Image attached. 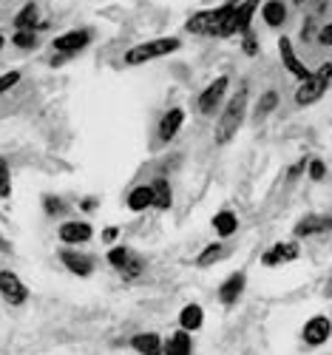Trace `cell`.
<instances>
[{
	"label": "cell",
	"instance_id": "obj_1",
	"mask_svg": "<svg viewBox=\"0 0 332 355\" xmlns=\"http://www.w3.org/2000/svg\"><path fill=\"white\" fill-rule=\"evenodd\" d=\"M233 9H236V0H227L225 6H216V9H202L188 17L185 32L204 35V37H233Z\"/></svg>",
	"mask_w": 332,
	"mask_h": 355
},
{
	"label": "cell",
	"instance_id": "obj_2",
	"mask_svg": "<svg viewBox=\"0 0 332 355\" xmlns=\"http://www.w3.org/2000/svg\"><path fill=\"white\" fill-rule=\"evenodd\" d=\"M247 100H250V88L241 85L238 92H233V97L225 103V111H222L219 123H216V131H213L216 145H227L238 134L241 123H245V116H247Z\"/></svg>",
	"mask_w": 332,
	"mask_h": 355
},
{
	"label": "cell",
	"instance_id": "obj_3",
	"mask_svg": "<svg viewBox=\"0 0 332 355\" xmlns=\"http://www.w3.org/2000/svg\"><path fill=\"white\" fill-rule=\"evenodd\" d=\"M182 49V40L179 37H157V40H145L139 46H131L125 51V66H142V63H150V60H162V57L173 54Z\"/></svg>",
	"mask_w": 332,
	"mask_h": 355
},
{
	"label": "cell",
	"instance_id": "obj_4",
	"mask_svg": "<svg viewBox=\"0 0 332 355\" xmlns=\"http://www.w3.org/2000/svg\"><path fill=\"white\" fill-rule=\"evenodd\" d=\"M329 85H332V63H324V66H318L304 83L295 88V103H298L301 108L318 103V100L326 94Z\"/></svg>",
	"mask_w": 332,
	"mask_h": 355
},
{
	"label": "cell",
	"instance_id": "obj_5",
	"mask_svg": "<svg viewBox=\"0 0 332 355\" xmlns=\"http://www.w3.org/2000/svg\"><path fill=\"white\" fill-rule=\"evenodd\" d=\"M227 88H230V77H227V74L216 77L213 83H207V85L202 88V94L196 97V111H199L202 116H210V114H213V111L225 103Z\"/></svg>",
	"mask_w": 332,
	"mask_h": 355
},
{
	"label": "cell",
	"instance_id": "obj_6",
	"mask_svg": "<svg viewBox=\"0 0 332 355\" xmlns=\"http://www.w3.org/2000/svg\"><path fill=\"white\" fill-rule=\"evenodd\" d=\"M91 43H94V32H91V28H71V32H63V35H57L51 40V46H54L57 54H69V57L80 54L82 49H88Z\"/></svg>",
	"mask_w": 332,
	"mask_h": 355
},
{
	"label": "cell",
	"instance_id": "obj_7",
	"mask_svg": "<svg viewBox=\"0 0 332 355\" xmlns=\"http://www.w3.org/2000/svg\"><path fill=\"white\" fill-rule=\"evenodd\" d=\"M182 125H185V108H179V105L168 108L157 123V148L173 142L179 137V131H182Z\"/></svg>",
	"mask_w": 332,
	"mask_h": 355
},
{
	"label": "cell",
	"instance_id": "obj_8",
	"mask_svg": "<svg viewBox=\"0 0 332 355\" xmlns=\"http://www.w3.org/2000/svg\"><path fill=\"white\" fill-rule=\"evenodd\" d=\"M0 295H3L6 304L23 307L28 302V287L23 284V279L15 270H0Z\"/></svg>",
	"mask_w": 332,
	"mask_h": 355
},
{
	"label": "cell",
	"instance_id": "obj_9",
	"mask_svg": "<svg viewBox=\"0 0 332 355\" xmlns=\"http://www.w3.org/2000/svg\"><path fill=\"white\" fill-rule=\"evenodd\" d=\"M321 233H332V216L329 214H307L292 227L295 239H310V236H321Z\"/></svg>",
	"mask_w": 332,
	"mask_h": 355
},
{
	"label": "cell",
	"instance_id": "obj_10",
	"mask_svg": "<svg viewBox=\"0 0 332 355\" xmlns=\"http://www.w3.org/2000/svg\"><path fill=\"white\" fill-rule=\"evenodd\" d=\"M279 57H281V63H284V69L298 80V83H304L313 71L304 66V63H301V57L295 54V49H292V40L287 37V35H281L279 37Z\"/></svg>",
	"mask_w": 332,
	"mask_h": 355
},
{
	"label": "cell",
	"instance_id": "obj_11",
	"mask_svg": "<svg viewBox=\"0 0 332 355\" xmlns=\"http://www.w3.org/2000/svg\"><path fill=\"white\" fill-rule=\"evenodd\" d=\"M329 336H332V321L326 315H313L301 327V338H304L307 347H321L329 341Z\"/></svg>",
	"mask_w": 332,
	"mask_h": 355
},
{
	"label": "cell",
	"instance_id": "obj_12",
	"mask_svg": "<svg viewBox=\"0 0 332 355\" xmlns=\"http://www.w3.org/2000/svg\"><path fill=\"white\" fill-rule=\"evenodd\" d=\"M57 236H60V242H63V245H85V242L94 236V227H91V222L71 219V222L60 225Z\"/></svg>",
	"mask_w": 332,
	"mask_h": 355
},
{
	"label": "cell",
	"instance_id": "obj_13",
	"mask_svg": "<svg viewBox=\"0 0 332 355\" xmlns=\"http://www.w3.org/2000/svg\"><path fill=\"white\" fill-rule=\"evenodd\" d=\"M259 9H261L259 0H236V9H233V35L250 32V23H253V17H256Z\"/></svg>",
	"mask_w": 332,
	"mask_h": 355
},
{
	"label": "cell",
	"instance_id": "obj_14",
	"mask_svg": "<svg viewBox=\"0 0 332 355\" xmlns=\"http://www.w3.org/2000/svg\"><path fill=\"white\" fill-rule=\"evenodd\" d=\"M60 261H63V268L80 279H88L94 276V259L85 256V253H77V250H63L60 253Z\"/></svg>",
	"mask_w": 332,
	"mask_h": 355
},
{
	"label": "cell",
	"instance_id": "obj_15",
	"mask_svg": "<svg viewBox=\"0 0 332 355\" xmlns=\"http://www.w3.org/2000/svg\"><path fill=\"white\" fill-rule=\"evenodd\" d=\"M298 259V245L295 242H279L270 250L261 253V264L264 268H279V264H287V261H295Z\"/></svg>",
	"mask_w": 332,
	"mask_h": 355
},
{
	"label": "cell",
	"instance_id": "obj_16",
	"mask_svg": "<svg viewBox=\"0 0 332 355\" xmlns=\"http://www.w3.org/2000/svg\"><path fill=\"white\" fill-rule=\"evenodd\" d=\"M245 287H247V276H245V273H241V270L230 273V276L225 279V284L219 287V302H222V304H227V307H233V304L241 299V293H245Z\"/></svg>",
	"mask_w": 332,
	"mask_h": 355
},
{
	"label": "cell",
	"instance_id": "obj_17",
	"mask_svg": "<svg viewBox=\"0 0 332 355\" xmlns=\"http://www.w3.org/2000/svg\"><path fill=\"white\" fill-rule=\"evenodd\" d=\"M15 28H28V32H40L46 28V23L40 20V9L35 0H28V3L15 15Z\"/></svg>",
	"mask_w": 332,
	"mask_h": 355
},
{
	"label": "cell",
	"instance_id": "obj_18",
	"mask_svg": "<svg viewBox=\"0 0 332 355\" xmlns=\"http://www.w3.org/2000/svg\"><path fill=\"white\" fill-rule=\"evenodd\" d=\"M261 17L270 28H281L287 23V6H284V0H267V3H261Z\"/></svg>",
	"mask_w": 332,
	"mask_h": 355
},
{
	"label": "cell",
	"instance_id": "obj_19",
	"mask_svg": "<svg viewBox=\"0 0 332 355\" xmlns=\"http://www.w3.org/2000/svg\"><path fill=\"white\" fill-rule=\"evenodd\" d=\"M179 327L188 330V333H196L204 327V310L202 304H185L179 310Z\"/></svg>",
	"mask_w": 332,
	"mask_h": 355
},
{
	"label": "cell",
	"instance_id": "obj_20",
	"mask_svg": "<svg viewBox=\"0 0 332 355\" xmlns=\"http://www.w3.org/2000/svg\"><path fill=\"white\" fill-rule=\"evenodd\" d=\"M162 352H168V355H191V352H193V338H191V333L179 327V330L162 344Z\"/></svg>",
	"mask_w": 332,
	"mask_h": 355
},
{
	"label": "cell",
	"instance_id": "obj_21",
	"mask_svg": "<svg viewBox=\"0 0 332 355\" xmlns=\"http://www.w3.org/2000/svg\"><path fill=\"white\" fill-rule=\"evenodd\" d=\"M128 208L134 214H142L148 208H154V188L150 185H137L131 193H128Z\"/></svg>",
	"mask_w": 332,
	"mask_h": 355
},
{
	"label": "cell",
	"instance_id": "obj_22",
	"mask_svg": "<svg viewBox=\"0 0 332 355\" xmlns=\"http://www.w3.org/2000/svg\"><path fill=\"white\" fill-rule=\"evenodd\" d=\"M131 347L142 355H157V352H162V338L157 333H137L131 338Z\"/></svg>",
	"mask_w": 332,
	"mask_h": 355
},
{
	"label": "cell",
	"instance_id": "obj_23",
	"mask_svg": "<svg viewBox=\"0 0 332 355\" xmlns=\"http://www.w3.org/2000/svg\"><path fill=\"white\" fill-rule=\"evenodd\" d=\"M150 188H154V208L157 211H168L173 205V191H171V182L165 180V176H159V180L150 182Z\"/></svg>",
	"mask_w": 332,
	"mask_h": 355
},
{
	"label": "cell",
	"instance_id": "obj_24",
	"mask_svg": "<svg viewBox=\"0 0 332 355\" xmlns=\"http://www.w3.org/2000/svg\"><path fill=\"white\" fill-rule=\"evenodd\" d=\"M210 225H213L216 236H222V239H227V236H233V233L238 230V219H236V214H233V211H219Z\"/></svg>",
	"mask_w": 332,
	"mask_h": 355
},
{
	"label": "cell",
	"instance_id": "obj_25",
	"mask_svg": "<svg viewBox=\"0 0 332 355\" xmlns=\"http://www.w3.org/2000/svg\"><path fill=\"white\" fill-rule=\"evenodd\" d=\"M279 92H273V88H270V92H264L261 97H259V103H256V111H253V116H256V123H261L264 116H270L273 114L276 108H279Z\"/></svg>",
	"mask_w": 332,
	"mask_h": 355
},
{
	"label": "cell",
	"instance_id": "obj_26",
	"mask_svg": "<svg viewBox=\"0 0 332 355\" xmlns=\"http://www.w3.org/2000/svg\"><path fill=\"white\" fill-rule=\"evenodd\" d=\"M219 259H225V245L213 242V245H207V248L196 256V264H199V268H210V264H216Z\"/></svg>",
	"mask_w": 332,
	"mask_h": 355
},
{
	"label": "cell",
	"instance_id": "obj_27",
	"mask_svg": "<svg viewBox=\"0 0 332 355\" xmlns=\"http://www.w3.org/2000/svg\"><path fill=\"white\" fill-rule=\"evenodd\" d=\"M43 211H46V216L57 219V216H66V214H69V205L60 199V196L49 193V196H43Z\"/></svg>",
	"mask_w": 332,
	"mask_h": 355
},
{
	"label": "cell",
	"instance_id": "obj_28",
	"mask_svg": "<svg viewBox=\"0 0 332 355\" xmlns=\"http://www.w3.org/2000/svg\"><path fill=\"white\" fill-rule=\"evenodd\" d=\"M9 196H12V168L0 157V199H9Z\"/></svg>",
	"mask_w": 332,
	"mask_h": 355
},
{
	"label": "cell",
	"instance_id": "obj_29",
	"mask_svg": "<svg viewBox=\"0 0 332 355\" xmlns=\"http://www.w3.org/2000/svg\"><path fill=\"white\" fill-rule=\"evenodd\" d=\"M12 43L17 46V49H35L37 46V32H28V28H17V32L12 35Z\"/></svg>",
	"mask_w": 332,
	"mask_h": 355
},
{
	"label": "cell",
	"instance_id": "obj_30",
	"mask_svg": "<svg viewBox=\"0 0 332 355\" xmlns=\"http://www.w3.org/2000/svg\"><path fill=\"white\" fill-rule=\"evenodd\" d=\"M105 259H108V264H111L114 270H123L125 264H128V259H131V250L128 248H111Z\"/></svg>",
	"mask_w": 332,
	"mask_h": 355
},
{
	"label": "cell",
	"instance_id": "obj_31",
	"mask_svg": "<svg viewBox=\"0 0 332 355\" xmlns=\"http://www.w3.org/2000/svg\"><path fill=\"white\" fill-rule=\"evenodd\" d=\"M142 270H145V261H142V259H137V256H131L125 268L119 270V276H123L125 282H137V279L142 276Z\"/></svg>",
	"mask_w": 332,
	"mask_h": 355
},
{
	"label": "cell",
	"instance_id": "obj_32",
	"mask_svg": "<svg viewBox=\"0 0 332 355\" xmlns=\"http://www.w3.org/2000/svg\"><path fill=\"white\" fill-rule=\"evenodd\" d=\"M20 77H23V74H20L17 69H15V71H6V74H0V97H3L6 92H12V88L20 83Z\"/></svg>",
	"mask_w": 332,
	"mask_h": 355
},
{
	"label": "cell",
	"instance_id": "obj_33",
	"mask_svg": "<svg viewBox=\"0 0 332 355\" xmlns=\"http://www.w3.org/2000/svg\"><path fill=\"white\" fill-rule=\"evenodd\" d=\"M241 49H245L247 57H256V54H259V40H256V35H253V28L241 35Z\"/></svg>",
	"mask_w": 332,
	"mask_h": 355
},
{
	"label": "cell",
	"instance_id": "obj_34",
	"mask_svg": "<svg viewBox=\"0 0 332 355\" xmlns=\"http://www.w3.org/2000/svg\"><path fill=\"white\" fill-rule=\"evenodd\" d=\"M307 173H310L313 182H321L324 176H326V165H324L321 159H310V162H307Z\"/></svg>",
	"mask_w": 332,
	"mask_h": 355
},
{
	"label": "cell",
	"instance_id": "obj_35",
	"mask_svg": "<svg viewBox=\"0 0 332 355\" xmlns=\"http://www.w3.org/2000/svg\"><path fill=\"white\" fill-rule=\"evenodd\" d=\"M307 162H310V159H298V162H295V165H292V168L287 171V180H290V182H295V180H298V176H301V173H304V171H307Z\"/></svg>",
	"mask_w": 332,
	"mask_h": 355
},
{
	"label": "cell",
	"instance_id": "obj_36",
	"mask_svg": "<svg viewBox=\"0 0 332 355\" xmlns=\"http://www.w3.org/2000/svg\"><path fill=\"white\" fill-rule=\"evenodd\" d=\"M318 43L321 46H332V23H326L321 32H318Z\"/></svg>",
	"mask_w": 332,
	"mask_h": 355
},
{
	"label": "cell",
	"instance_id": "obj_37",
	"mask_svg": "<svg viewBox=\"0 0 332 355\" xmlns=\"http://www.w3.org/2000/svg\"><path fill=\"white\" fill-rule=\"evenodd\" d=\"M116 236H119V227H105L103 230V239L111 245V242H116Z\"/></svg>",
	"mask_w": 332,
	"mask_h": 355
},
{
	"label": "cell",
	"instance_id": "obj_38",
	"mask_svg": "<svg viewBox=\"0 0 332 355\" xmlns=\"http://www.w3.org/2000/svg\"><path fill=\"white\" fill-rule=\"evenodd\" d=\"M97 205H100V202H97V199L91 196V199H82V202H80V208H82V211L88 214V211H97Z\"/></svg>",
	"mask_w": 332,
	"mask_h": 355
},
{
	"label": "cell",
	"instance_id": "obj_39",
	"mask_svg": "<svg viewBox=\"0 0 332 355\" xmlns=\"http://www.w3.org/2000/svg\"><path fill=\"white\" fill-rule=\"evenodd\" d=\"M301 40H313V20L304 23V32H301Z\"/></svg>",
	"mask_w": 332,
	"mask_h": 355
},
{
	"label": "cell",
	"instance_id": "obj_40",
	"mask_svg": "<svg viewBox=\"0 0 332 355\" xmlns=\"http://www.w3.org/2000/svg\"><path fill=\"white\" fill-rule=\"evenodd\" d=\"M9 250H12V245L6 242V236H3V233H0V253H9Z\"/></svg>",
	"mask_w": 332,
	"mask_h": 355
},
{
	"label": "cell",
	"instance_id": "obj_41",
	"mask_svg": "<svg viewBox=\"0 0 332 355\" xmlns=\"http://www.w3.org/2000/svg\"><path fill=\"white\" fill-rule=\"evenodd\" d=\"M324 295H329V299H332V279H329V284H326V290H324Z\"/></svg>",
	"mask_w": 332,
	"mask_h": 355
},
{
	"label": "cell",
	"instance_id": "obj_42",
	"mask_svg": "<svg viewBox=\"0 0 332 355\" xmlns=\"http://www.w3.org/2000/svg\"><path fill=\"white\" fill-rule=\"evenodd\" d=\"M292 3H298V6H301V3H307V0H292Z\"/></svg>",
	"mask_w": 332,
	"mask_h": 355
},
{
	"label": "cell",
	"instance_id": "obj_43",
	"mask_svg": "<svg viewBox=\"0 0 332 355\" xmlns=\"http://www.w3.org/2000/svg\"><path fill=\"white\" fill-rule=\"evenodd\" d=\"M0 49H3V35H0Z\"/></svg>",
	"mask_w": 332,
	"mask_h": 355
}]
</instances>
